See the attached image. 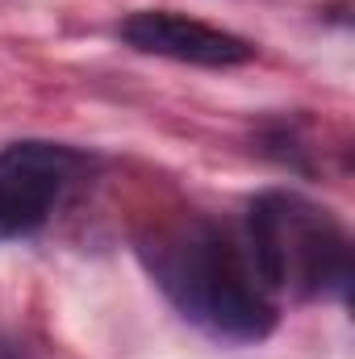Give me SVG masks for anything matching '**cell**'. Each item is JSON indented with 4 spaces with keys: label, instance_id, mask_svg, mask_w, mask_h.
Wrapping results in <instances>:
<instances>
[{
    "label": "cell",
    "instance_id": "1",
    "mask_svg": "<svg viewBox=\"0 0 355 359\" xmlns=\"http://www.w3.org/2000/svg\"><path fill=\"white\" fill-rule=\"evenodd\" d=\"M151 280L180 313L217 343H264L280 313L267 284L239 247L209 217H180L138 238Z\"/></svg>",
    "mask_w": 355,
    "mask_h": 359
},
{
    "label": "cell",
    "instance_id": "2",
    "mask_svg": "<svg viewBox=\"0 0 355 359\" xmlns=\"http://www.w3.org/2000/svg\"><path fill=\"white\" fill-rule=\"evenodd\" d=\"M247 255L272 288L297 297H347L351 238L330 209L288 188H267L247 205Z\"/></svg>",
    "mask_w": 355,
    "mask_h": 359
},
{
    "label": "cell",
    "instance_id": "3",
    "mask_svg": "<svg viewBox=\"0 0 355 359\" xmlns=\"http://www.w3.org/2000/svg\"><path fill=\"white\" fill-rule=\"evenodd\" d=\"M84 168L88 155L63 142L21 138L0 147V243L42 230Z\"/></svg>",
    "mask_w": 355,
    "mask_h": 359
},
{
    "label": "cell",
    "instance_id": "4",
    "mask_svg": "<svg viewBox=\"0 0 355 359\" xmlns=\"http://www.w3.org/2000/svg\"><path fill=\"white\" fill-rule=\"evenodd\" d=\"M117 38L138 50V55H155V59H172L188 67H243L255 59V42L243 34H230L222 25L184 17L176 8H138L117 25Z\"/></svg>",
    "mask_w": 355,
    "mask_h": 359
}]
</instances>
